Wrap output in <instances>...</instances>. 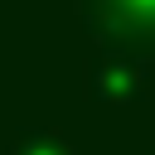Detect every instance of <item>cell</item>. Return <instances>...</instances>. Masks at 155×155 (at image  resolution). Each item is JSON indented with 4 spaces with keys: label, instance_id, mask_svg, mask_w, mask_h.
<instances>
[{
    "label": "cell",
    "instance_id": "6da1fadb",
    "mask_svg": "<svg viewBox=\"0 0 155 155\" xmlns=\"http://www.w3.org/2000/svg\"><path fill=\"white\" fill-rule=\"evenodd\" d=\"M102 29L131 34L136 44H155V0H92Z\"/></svg>",
    "mask_w": 155,
    "mask_h": 155
}]
</instances>
